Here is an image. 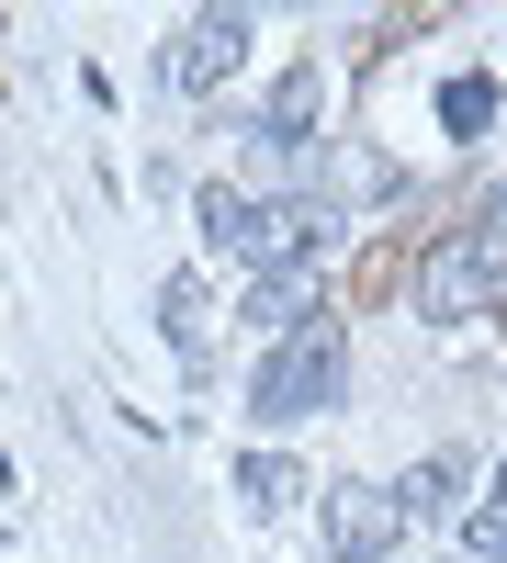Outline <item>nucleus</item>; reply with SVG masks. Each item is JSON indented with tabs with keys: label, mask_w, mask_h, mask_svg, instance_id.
<instances>
[{
	"label": "nucleus",
	"mask_w": 507,
	"mask_h": 563,
	"mask_svg": "<svg viewBox=\"0 0 507 563\" xmlns=\"http://www.w3.org/2000/svg\"><path fill=\"white\" fill-rule=\"evenodd\" d=\"M350 384V350L339 327H294V339H271V361L249 372V417L260 429H305V417H328Z\"/></svg>",
	"instance_id": "f257e3e1"
},
{
	"label": "nucleus",
	"mask_w": 507,
	"mask_h": 563,
	"mask_svg": "<svg viewBox=\"0 0 507 563\" xmlns=\"http://www.w3.org/2000/svg\"><path fill=\"white\" fill-rule=\"evenodd\" d=\"M496 305H507V238H496V225H463V238H440L418 260V316L429 327H474Z\"/></svg>",
	"instance_id": "f03ea898"
},
{
	"label": "nucleus",
	"mask_w": 507,
	"mask_h": 563,
	"mask_svg": "<svg viewBox=\"0 0 507 563\" xmlns=\"http://www.w3.org/2000/svg\"><path fill=\"white\" fill-rule=\"evenodd\" d=\"M316 530H328V563H384L406 541V507H395V485H328Z\"/></svg>",
	"instance_id": "7ed1b4c3"
},
{
	"label": "nucleus",
	"mask_w": 507,
	"mask_h": 563,
	"mask_svg": "<svg viewBox=\"0 0 507 563\" xmlns=\"http://www.w3.org/2000/svg\"><path fill=\"white\" fill-rule=\"evenodd\" d=\"M249 12H192V23H180L169 34V90H225V79H238V57H249Z\"/></svg>",
	"instance_id": "20e7f679"
},
{
	"label": "nucleus",
	"mask_w": 507,
	"mask_h": 563,
	"mask_svg": "<svg viewBox=\"0 0 507 563\" xmlns=\"http://www.w3.org/2000/svg\"><path fill=\"white\" fill-rule=\"evenodd\" d=\"M238 327H260V339H294V327H316V260H305V271H271L260 294H249Z\"/></svg>",
	"instance_id": "39448f33"
},
{
	"label": "nucleus",
	"mask_w": 507,
	"mask_h": 563,
	"mask_svg": "<svg viewBox=\"0 0 507 563\" xmlns=\"http://www.w3.org/2000/svg\"><path fill=\"white\" fill-rule=\"evenodd\" d=\"M238 496H249V519H283V507L316 496V474H305V462H283V451H249V462H238Z\"/></svg>",
	"instance_id": "423d86ee"
},
{
	"label": "nucleus",
	"mask_w": 507,
	"mask_h": 563,
	"mask_svg": "<svg viewBox=\"0 0 507 563\" xmlns=\"http://www.w3.org/2000/svg\"><path fill=\"white\" fill-rule=\"evenodd\" d=\"M158 339L203 361V271H180V282H158Z\"/></svg>",
	"instance_id": "0eeeda50"
},
{
	"label": "nucleus",
	"mask_w": 507,
	"mask_h": 563,
	"mask_svg": "<svg viewBox=\"0 0 507 563\" xmlns=\"http://www.w3.org/2000/svg\"><path fill=\"white\" fill-rule=\"evenodd\" d=\"M451 496H463V462H418V474L395 485V507H406V519H451Z\"/></svg>",
	"instance_id": "6e6552de"
},
{
	"label": "nucleus",
	"mask_w": 507,
	"mask_h": 563,
	"mask_svg": "<svg viewBox=\"0 0 507 563\" xmlns=\"http://www.w3.org/2000/svg\"><path fill=\"white\" fill-rule=\"evenodd\" d=\"M485 113H496V79H451L440 90V124L451 135H485Z\"/></svg>",
	"instance_id": "1a4fd4ad"
},
{
	"label": "nucleus",
	"mask_w": 507,
	"mask_h": 563,
	"mask_svg": "<svg viewBox=\"0 0 507 563\" xmlns=\"http://www.w3.org/2000/svg\"><path fill=\"white\" fill-rule=\"evenodd\" d=\"M463 563H507V507H474L463 519Z\"/></svg>",
	"instance_id": "9d476101"
},
{
	"label": "nucleus",
	"mask_w": 507,
	"mask_h": 563,
	"mask_svg": "<svg viewBox=\"0 0 507 563\" xmlns=\"http://www.w3.org/2000/svg\"><path fill=\"white\" fill-rule=\"evenodd\" d=\"M485 225H496V238H507V180H496V192H485Z\"/></svg>",
	"instance_id": "9b49d317"
},
{
	"label": "nucleus",
	"mask_w": 507,
	"mask_h": 563,
	"mask_svg": "<svg viewBox=\"0 0 507 563\" xmlns=\"http://www.w3.org/2000/svg\"><path fill=\"white\" fill-rule=\"evenodd\" d=\"M496 507H507V462H496Z\"/></svg>",
	"instance_id": "f8f14e48"
}]
</instances>
